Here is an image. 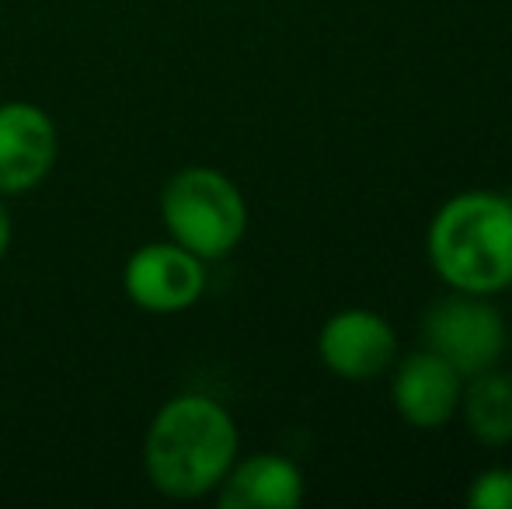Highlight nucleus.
<instances>
[{"mask_svg":"<svg viewBox=\"0 0 512 509\" xmlns=\"http://www.w3.org/2000/svg\"><path fill=\"white\" fill-rule=\"evenodd\" d=\"M237 461L234 415L206 394H178L157 408L143 440V468L161 496L199 499Z\"/></svg>","mask_w":512,"mask_h":509,"instance_id":"obj_1","label":"nucleus"},{"mask_svg":"<svg viewBox=\"0 0 512 509\" xmlns=\"http://www.w3.org/2000/svg\"><path fill=\"white\" fill-rule=\"evenodd\" d=\"M429 262L453 290L488 297L512 286V203L495 192H460L432 217Z\"/></svg>","mask_w":512,"mask_h":509,"instance_id":"obj_2","label":"nucleus"},{"mask_svg":"<svg viewBox=\"0 0 512 509\" xmlns=\"http://www.w3.org/2000/svg\"><path fill=\"white\" fill-rule=\"evenodd\" d=\"M161 217L171 241L203 262L230 255L248 234V203L223 171L192 164L161 192Z\"/></svg>","mask_w":512,"mask_h":509,"instance_id":"obj_3","label":"nucleus"},{"mask_svg":"<svg viewBox=\"0 0 512 509\" xmlns=\"http://www.w3.org/2000/svg\"><path fill=\"white\" fill-rule=\"evenodd\" d=\"M422 332L432 353L443 356L460 377L492 370L506 353V321L474 293L439 300L436 307H429Z\"/></svg>","mask_w":512,"mask_h":509,"instance_id":"obj_4","label":"nucleus"},{"mask_svg":"<svg viewBox=\"0 0 512 509\" xmlns=\"http://www.w3.org/2000/svg\"><path fill=\"white\" fill-rule=\"evenodd\" d=\"M122 286L129 300L150 314L189 311L206 290V265L178 241H154L126 258Z\"/></svg>","mask_w":512,"mask_h":509,"instance_id":"obj_5","label":"nucleus"},{"mask_svg":"<svg viewBox=\"0 0 512 509\" xmlns=\"http://www.w3.org/2000/svg\"><path fill=\"white\" fill-rule=\"evenodd\" d=\"M317 353L335 377L373 381L391 367L394 353H398V335L377 311L349 307L324 321L321 335H317Z\"/></svg>","mask_w":512,"mask_h":509,"instance_id":"obj_6","label":"nucleus"},{"mask_svg":"<svg viewBox=\"0 0 512 509\" xmlns=\"http://www.w3.org/2000/svg\"><path fill=\"white\" fill-rule=\"evenodd\" d=\"M60 154V136L32 102L0 105V196H18L46 182Z\"/></svg>","mask_w":512,"mask_h":509,"instance_id":"obj_7","label":"nucleus"},{"mask_svg":"<svg viewBox=\"0 0 512 509\" xmlns=\"http://www.w3.org/2000/svg\"><path fill=\"white\" fill-rule=\"evenodd\" d=\"M460 398H464V377L432 349L408 356L394 374V405L408 426H446L457 415Z\"/></svg>","mask_w":512,"mask_h":509,"instance_id":"obj_8","label":"nucleus"},{"mask_svg":"<svg viewBox=\"0 0 512 509\" xmlns=\"http://www.w3.org/2000/svg\"><path fill=\"white\" fill-rule=\"evenodd\" d=\"M220 509H293L304 503V475L290 457L255 454L230 464L220 485Z\"/></svg>","mask_w":512,"mask_h":509,"instance_id":"obj_9","label":"nucleus"},{"mask_svg":"<svg viewBox=\"0 0 512 509\" xmlns=\"http://www.w3.org/2000/svg\"><path fill=\"white\" fill-rule=\"evenodd\" d=\"M467 426L488 447H502L512 440V374L481 370L464 398Z\"/></svg>","mask_w":512,"mask_h":509,"instance_id":"obj_10","label":"nucleus"},{"mask_svg":"<svg viewBox=\"0 0 512 509\" xmlns=\"http://www.w3.org/2000/svg\"><path fill=\"white\" fill-rule=\"evenodd\" d=\"M467 503L474 509H512V468H488L474 478Z\"/></svg>","mask_w":512,"mask_h":509,"instance_id":"obj_11","label":"nucleus"},{"mask_svg":"<svg viewBox=\"0 0 512 509\" xmlns=\"http://www.w3.org/2000/svg\"><path fill=\"white\" fill-rule=\"evenodd\" d=\"M7 248H11V213L0 203V258L7 255Z\"/></svg>","mask_w":512,"mask_h":509,"instance_id":"obj_12","label":"nucleus"}]
</instances>
